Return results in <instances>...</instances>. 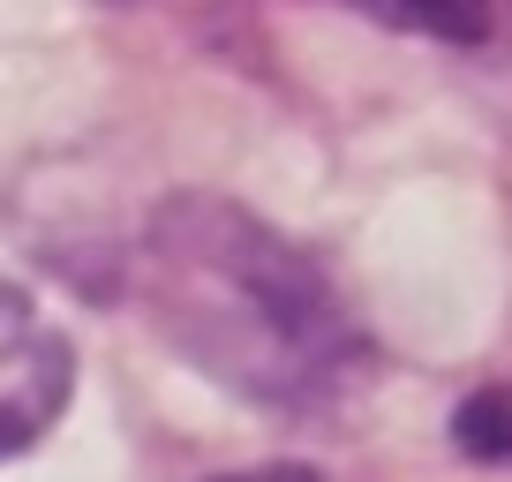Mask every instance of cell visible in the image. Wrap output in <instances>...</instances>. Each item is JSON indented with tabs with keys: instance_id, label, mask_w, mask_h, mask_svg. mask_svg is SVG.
<instances>
[{
	"instance_id": "cell-1",
	"label": "cell",
	"mask_w": 512,
	"mask_h": 482,
	"mask_svg": "<svg viewBox=\"0 0 512 482\" xmlns=\"http://www.w3.org/2000/svg\"><path fill=\"white\" fill-rule=\"evenodd\" d=\"M128 279L151 332L196 377L272 415L332 407L369 362V332L332 272L234 196H159L128 249Z\"/></svg>"
},
{
	"instance_id": "cell-2",
	"label": "cell",
	"mask_w": 512,
	"mask_h": 482,
	"mask_svg": "<svg viewBox=\"0 0 512 482\" xmlns=\"http://www.w3.org/2000/svg\"><path fill=\"white\" fill-rule=\"evenodd\" d=\"M68 392H76V354H68V339L38 317L31 294L0 287V460L31 452L38 437L61 422Z\"/></svg>"
},
{
	"instance_id": "cell-3",
	"label": "cell",
	"mask_w": 512,
	"mask_h": 482,
	"mask_svg": "<svg viewBox=\"0 0 512 482\" xmlns=\"http://www.w3.org/2000/svg\"><path fill=\"white\" fill-rule=\"evenodd\" d=\"M369 23H392V31L437 38V46H482L490 38V8L482 0H339Z\"/></svg>"
},
{
	"instance_id": "cell-4",
	"label": "cell",
	"mask_w": 512,
	"mask_h": 482,
	"mask_svg": "<svg viewBox=\"0 0 512 482\" xmlns=\"http://www.w3.org/2000/svg\"><path fill=\"white\" fill-rule=\"evenodd\" d=\"M452 437H460L467 460L512 467V392H475V400L452 415Z\"/></svg>"
},
{
	"instance_id": "cell-5",
	"label": "cell",
	"mask_w": 512,
	"mask_h": 482,
	"mask_svg": "<svg viewBox=\"0 0 512 482\" xmlns=\"http://www.w3.org/2000/svg\"><path fill=\"white\" fill-rule=\"evenodd\" d=\"M204 482H324L302 460H264V467H234V475H204Z\"/></svg>"
}]
</instances>
